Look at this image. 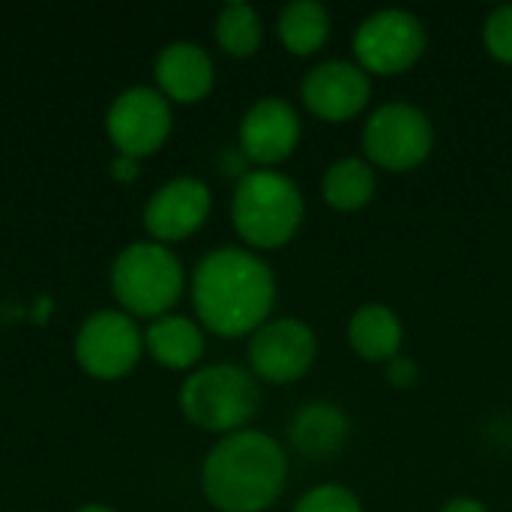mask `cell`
<instances>
[{
  "instance_id": "cell-1",
  "label": "cell",
  "mask_w": 512,
  "mask_h": 512,
  "mask_svg": "<svg viewBox=\"0 0 512 512\" xmlns=\"http://www.w3.org/2000/svg\"><path fill=\"white\" fill-rule=\"evenodd\" d=\"M192 306L201 327L213 336H252L270 321L276 306V273L252 249H213L192 273Z\"/></svg>"
},
{
  "instance_id": "cell-2",
  "label": "cell",
  "mask_w": 512,
  "mask_h": 512,
  "mask_svg": "<svg viewBox=\"0 0 512 512\" xmlns=\"http://www.w3.org/2000/svg\"><path fill=\"white\" fill-rule=\"evenodd\" d=\"M288 450L261 429L222 435L201 468L204 498L219 512L270 510L288 486Z\"/></svg>"
},
{
  "instance_id": "cell-3",
  "label": "cell",
  "mask_w": 512,
  "mask_h": 512,
  "mask_svg": "<svg viewBox=\"0 0 512 512\" xmlns=\"http://www.w3.org/2000/svg\"><path fill=\"white\" fill-rule=\"evenodd\" d=\"M231 222L246 249H285L306 222V198L300 183L276 168L240 174L231 195Z\"/></svg>"
},
{
  "instance_id": "cell-4",
  "label": "cell",
  "mask_w": 512,
  "mask_h": 512,
  "mask_svg": "<svg viewBox=\"0 0 512 512\" xmlns=\"http://www.w3.org/2000/svg\"><path fill=\"white\" fill-rule=\"evenodd\" d=\"M261 408L258 378L234 363H216L192 372L180 387L183 417L216 435H231L249 426Z\"/></svg>"
},
{
  "instance_id": "cell-5",
  "label": "cell",
  "mask_w": 512,
  "mask_h": 512,
  "mask_svg": "<svg viewBox=\"0 0 512 512\" xmlns=\"http://www.w3.org/2000/svg\"><path fill=\"white\" fill-rule=\"evenodd\" d=\"M438 132L426 108L414 102H384L372 108L360 129L363 159L375 171L387 174H411L423 168L435 150Z\"/></svg>"
},
{
  "instance_id": "cell-6",
  "label": "cell",
  "mask_w": 512,
  "mask_h": 512,
  "mask_svg": "<svg viewBox=\"0 0 512 512\" xmlns=\"http://www.w3.org/2000/svg\"><path fill=\"white\" fill-rule=\"evenodd\" d=\"M186 273L177 255L162 243H132L111 267V291L117 303L141 318H162L183 294Z\"/></svg>"
},
{
  "instance_id": "cell-7",
  "label": "cell",
  "mask_w": 512,
  "mask_h": 512,
  "mask_svg": "<svg viewBox=\"0 0 512 512\" xmlns=\"http://www.w3.org/2000/svg\"><path fill=\"white\" fill-rule=\"evenodd\" d=\"M351 48L354 63L369 78H399L423 60L429 48V30L417 12L387 6L360 18Z\"/></svg>"
},
{
  "instance_id": "cell-8",
  "label": "cell",
  "mask_w": 512,
  "mask_h": 512,
  "mask_svg": "<svg viewBox=\"0 0 512 512\" xmlns=\"http://www.w3.org/2000/svg\"><path fill=\"white\" fill-rule=\"evenodd\" d=\"M318 363V333L303 318H270L249 336V372L273 387L297 384Z\"/></svg>"
},
{
  "instance_id": "cell-9",
  "label": "cell",
  "mask_w": 512,
  "mask_h": 512,
  "mask_svg": "<svg viewBox=\"0 0 512 512\" xmlns=\"http://www.w3.org/2000/svg\"><path fill=\"white\" fill-rule=\"evenodd\" d=\"M300 102L315 120L339 126L369 111L372 78L354 60L330 57L306 69L300 81Z\"/></svg>"
},
{
  "instance_id": "cell-10",
  "label": "cell",
  "mask_w": 512,
  "mask_h": 512,
  "mask_svg": "<svg viewBox=\"0 0 512 512\" xmlns=\"http://www.w3.org/2000/svg\"><path fill=\"white\" fill-rule=\"evenodd\" d=\"M108 138L123 159L156 153L171 135V105L153 87H129L108 108Z\"/></svg>"
},
{
  "instance_id": "cell-11",
  "label": "cell",
  "mask_w": 512,
  "mask_h": 512,
  "mask_svg": "<svg viewBox=\"0 0 512 512\" xmlns=\"http://www.w3.org/2000/svg\"><path fill=\"white\" fill-rule=\"evenodd\" d=\"M303 138L300 111L282 96H261L246 108L237 129V147L243 159L258 168H276L288 162Z\"/></svg>"
},
{
  "instance_id": "cell-12",
  "label": "cell",
  "mask_w": 512,
  "mask_h": 512,
  "mask_svg": "<svg viewBox=\"0 0 512 512\" xmlns=\"http://www.w3.org/2000/svg\"><path fill=\"white\" fill-rule=\"evenodd\" d=\"M141 342L144 339L129 315L102 309L81 324L75 339V357L87 375L114 381L135 369L141 357Z\"/></svg>"
},
{
  "instance_id": "cell-13",
  "label": "cell",
  "mask_w": 512,
  "mask_h": 512,
  "mask_svg": "<svg viewBox=\"0 0 512 512\" xmlns=\"http://www.w3.org/2000/svg\"><path fill=\"white\" fill-rule=\"evenodd\" d=\"M213 195L210 186L198 177H177L153 192L144 207V228L150 237L165 243H177L192 237L210 216Z\"/></svg>"
},
{
  "instance_id": "cell-14",
  "label": "cell",
  "mask_w": 512,
  "mask_h": 512,
  "mask_svg": "<svg viewBox=\"0 0 512 512\" xmlns=\"http://www.w3.org/2000/svg\"><path fill=\"white\" fill-rule=\"evenodd\" d=\"M345 339L363 363L387 366L405 348V324L390 303L372 300V303H360L351 312Z\"/></svg>"
},
{
  "instance_id": "cell-15",
  "label": "cell",
  "mask_w": 512,
  "mask_h": 512,
  "mask_svg": "<svg viewBox=\"0 0 512 512\" xmlns=\"http://www.w3.org/2000/svg\"><path fill=\"white\" fill-rule=\"evenodd\" d=\"M156 84L165 99L201 102L216 84L210 54L195 42H171L156 57Z\"/></svg>"
},
{
  "instance_id": "cell-16",
  "label": "cell",
  "mask_w": 512,
  "mask_h": 512,
  "mask_svg": "<svg viewBox=\"0 0 512 512\" xmlns=\"http://www.w3.org/2000/svg\"><path fill=\"white\" fill-rule=\"evenodd\" d=\"M351 438V417L336 402H306L288 426L291 447L306 459H333Z\"/></svg>"
},
{
  "instance_id": "cell-17",
  "label": "cell",
  "mask_w": 512,
  "mask_h": 512,
  "mask_svg": "<svg viewBox=\"0 0 512 512\" xmlns=\"http://www.w3.org/2000/svg\"><path fill=\"white\" fill-rule=\"evenodd\" d=\"M378 192V171L363 153L333 159L321 174V198L336 213H360Z\"/></svg>"
},
{
  "instance_id": "cell-18",
  "label": "cell",
  "mask_w": 512,
  "mask_h": 512,
  "mask_svg": "<svg viewBox=\"0 0 512 512\" xmlns=\"http://www.w3.org/2000/svg\"><path fill=\"white\" fill-rule=\"evenodd\" d=\"M279 42L294 57H315L333 36L330 9L321 0H291L276 18Z\"/></svg>"
},
{
  "instance_id": "cell-19",
  "label": "cell",
  "mask_w": 512,
  "mask_h": 512,
  "mask_svg": "<svg viewBox=\"0 0 512 512\" xmlns=\"http://www.w3.org/2000/svg\"><path fill=\"white\" fill-rule=\"evenodd\" d=\"M144 345L159 366L183 372L204 357V330L186 315H162L144 333Z\"/></svg>"
},
{
  "instance_id": "cell-20",
  "label": "cell",
  "mask_w": 512,
  "mask_h": 512,
  "mask_svg": "<svg viewBox=\"0 0 512 512\" xmlns=\"http://www.w3.org/2000/svg\"><path fill=\"white\" fill-rule=\"evenodd\" d=\"M216 42L231 57H252L264 42V21L249 3H228L216 15Z\"/></svg>"
},
{
  "instance_id": "cell-21",
  "label": "cell",
  "mask_w": 512,
  "mask_h": 512,
  "mask_svg": "<svg viewBox=\"0 0 512 512\" xmlns=\"http://www.w3.org/2000/svg\"><path fill=\"white\" fill-rule=\"evenodd\" d=\"M291 512H366L360 495L342 483H318L306 489Z\"/></svg>"
},
{
  "instance_id": "cell-22",
  "label": "cell",
  "mask_w": 512,
  "mask_h": 512,
  "mask_svg": "<svg viewBox=\"0 0 512 512\" xmlns=\"http://www.w3.org/2000/svg\"><path fill=\"white\" fill-rule=\"evenodd\" d=\"M483 48L492 60L512 66V3L495 6L486 18H483Z\"/></svg>"
},
{
  "instance_id": "cell-23",
  "label": "cell",
  "mask_w": 512,
  "mask_h": 512,
  "mask_svg": "<svg viewBox=\"0 0 512 512\" xmlns=\"http://www.w3.org/2000/svg\"><path fill=\"white\" fill-rule=\"evenodd\" d=\"M384 378H387V384H390L393 390H411V387H417V381H420V366H417L411 357L399 354L396 360H390V363L384 366Z\"/></svg>"
},
{
  "instance_id": "cell-24",
  "label": "cell",
  "mask_w": 512,
  "mask_h": 512,
  "mask_svg": "<svg viewBox=\"0 0 512 512\" xmlns=\"http://www.w3.org/2000/svg\"><path fill=\"white\" fill-rule=\"evenodd\" d=\"M438 512H492L480 498H474V495H456V498H450L444 507Z\"/></svg>"
},
{
  "instance_id": "cell-25",
  "label": "cell",
  "mask_w": 512,
  "mask_h": 512,
  "mask_svg": "<svg viewBox=\"0 0 512 512\" xmlns=\"http://www.w3.org/2000/svg\"><path fill=\"white\" fill-rule=\"evenodd\" d=\"M114 174H117V177H135V159H120V162H114Z\"/></svg>"
},
{
  "instance_id": "cell-26",
  "label": "cell",
  "mask_w": 512,
  "mask_h": 512,
  "mask_svg": "<svg viewBox=\"0 0 512 512\" xmlns=\"http://www.w3.org/2000/svg\"><path fill=\"white\" fill-rule=\"evenodd\" d=\"M78 512H114V510H108V507H99V504H90V507H81Z\"/></svg>"
}]
</instances>
